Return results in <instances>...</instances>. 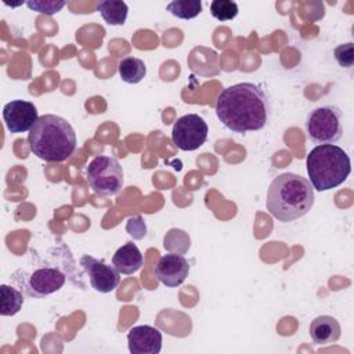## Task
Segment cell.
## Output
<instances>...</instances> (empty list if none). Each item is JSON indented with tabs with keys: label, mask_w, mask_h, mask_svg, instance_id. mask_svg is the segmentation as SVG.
Segmentation results:
<instances>
[{
	"label": "cell",
	"mask_w": 354,
	"mask_h": 354,
	"mask_svg": "<svg viewBox=\"0 0 354 354\" xmlns=\"http://www.w3.org/2000/svg\"><path fill=\"white\" fill-rule=\"evenodd\" d=\"M210 14L218 21H231L238 15V4L231 0H213Z\"/></svg>",
	"instance_id": "obj_19"
},
{
	"label": "cell",
	"mask_w": 354,
	"mask_h": 354,
	"mask_svg": "<svg viewBox=\"0 0 354 354\" xmlns=\"http://www.w3.org/2000/svg\"><path fill=\"white\" fill-rule=\"evenodd\" d=\"M209 127L203 118L196 113H187L177 119L171 130V141L181 151H195L207 138Z\"/></svg>",
	"instance_id": "obj_7"
},
{
	"label": "cell",
	"mask_w": 354,
	"mask_h": 354,
	"mask_svg": "<svg viewBox=\"0 0 354 354\" xmlns=\"http://www.w3.org/2000/svg\"><path fill=\"white\" fill-rule=\"evenodd\" d=\"M314 205V188L310 181L296 173L277 176L267 191V210L282 223L303 217Z\"/></svg>",
	"instance_id": "obj_2"
},
{
	"label": "cell",
	"mask_w": 354,
	"mask_h": 354,
	"mask_svg": "<svg viewBox=\"0 0 354 354\" xmlns=\"http://www.w3.org/2000/svg\"><path fill=\"white\" fill-rule=\"evenodd\" d=\"M97 10L100 11L104 21L109 25H113V26L123 25L126 22L127 12H129L127 4L124 1H120V0L100 1L97 4Z\"/></svg>",
	"instance_id": "obj_15"
},
{
	"label": "cell",
	"mask_w": 354,
	"mask_h": 354,
	"mask_svg": "<svg viewBox=\"0 0 354 354\" xmlns=\"http://www.w3.org/2000/svg\"><path fill=\"white\" fill-rule=\"evenodd\" d=\"M118 69L122 80L130 84L141 82L147 73V66L144 61L136 57H126L120 59Z\"/></svg>",
	"instance_id": "obj_16"
},
{
	"label": "cell",
	"mask_w": 354,
	"mask_h": 354,
	"mask_svg": "<svg viewBox=\"0 0 354 354\" xmlns=\"http://www.w3.org/2000/svg\"><path fill=\"white\" fill-rule=\"evenodd\" d=\"M30 10L33 11H37L40 14H46V15H53V14H57L58 11H61V8L66 4V1H54V0H50V1H39V0H33V1H26L25 3Z\"/></svg>",
	"instance_id": "obj_20"
},
{
	"label": "cell",
	"mask_w": 354,
	"mask_h": 354,
	"mask_svg": "<svg viewBox=\"0 0 354 354\" xmlns=\"http://www.w3.org/2000/svg\"><path fill=\"white\" fill-rule=\"evenodd\" d=\"M66 281L65 272H62L58 267H37L26 277H22L18 281L25 293L30 297H46L57 290H59Z\"/></svg>",
	"instance_id": "obj_8"
},
{
	"label": "cell",
	"mask_w": 354,
	"mask_h": 354,
	"mask_svg": "<svg viewBox=\"0 0 354 354\" xmlns=\"http://www.w3.org/2000/svg\"><path fill=\"white\" fill-rule=\"evenodd\" d=\"M0 314L3 317L15 315L24 304V295L17 288L6 283L0 286Z\"/></svg>",
	"instance_id": "obj_17"
},
{
	"label": "cell",
	"mask_w": 354,
	"mask_h": 354,
	"mask_svg": "<svg viewBox=\"0 0 354 354\" xmlns=\"http://www.w3.org/2000/svg\"><path fill=\"white\" fill-rule=\"evenodd\" d=\"M28 144L37 158L46 162H64L76 149V133L64 118L47 113L39 116L29 130Z\"/></svg>",
	"instance_id": "obj_3"
},
{
	"label": "cell",
	"mask_w": 354,
	"mask_h": 354,
	"mask_svg": "<svg viewBox=\"0 0 354 354\" xmlns=\"http://www.w3.org/2000/svg\"><path fill=\"white\" fill-rule=\"evenodd\" d=\"M216 115L235 133L261 130L268 122L270 101L260 86L250 82L236 83L218 94Z\"/></svg>",
	"instance_id": "obj_1"
},
{
	"label": "cell",
	"mask_w": 354,
	"mask_h": 354,
	"mask_svg": "<svg viewBox=\"0 0 354 354\" xmlns=\"http://www.w3.org/2000/svg\"><path fill=\"white\" fill-rule=\"evenodd\" d=\"M342 335L340 324L330 315H319L310 324V336L315 344L335 343Z\"/></svg>",
	"instance_id": "obj_13"
},
{
	"label": "cell",
	"mask_w": 354,
	"mask_h": 354,
	"mask_svg": "<svg viewBox=\"0 0 354 354\" xmlns=\"http://www.w3.org/2000/svg\"><path fill=\"white\" fill-rule=\"evenodd\" d=\"M307 136L317 145L335 144L343 134L342 112L335 105H322L313 109L306 122Z\"/></svg>",
	"instance_id": "obj_6"
},
{
	"label": "cell",
	"mask_w": 354,
	"mask_h": 354,
	"mask_svg": "<svg viewBox=\"0 0 354 354\" xmlns=\"http://www.w3.org/2000/svg\"><path fill=\"white\" fill-rule=\"evenodd\" d=\"M144 264L142 254L136 243L129 242L120 246L113 257H112V266L120 272V274H133L138 271Z\"/></svg>",
	"instance_id": "obj_14"
},
{
	"label": "cell",
	"mask_w": 354,
	"mask_h": 354,
	"mask_svg": "<svg viewBox=\"0 0 354 354\" xmlns=\"http://www.w3.org/2000/svg\"><path fill=\"white\" fill-rule=\"evenodd\" d=\"M167 11H170L174 17L180 19H191L201 14L202 3L201 1H188V0H177L167 4Z\"/></svg>",
	"instance_id": "obj_18"
},
{
	"label": "cell",
	"mask_w": 354,
	"mask_h": 354,
	"mask_svg": "<svg viewBox=\"0 0 354 354\" xmlns=\"http://www.w3.org/2000/svg\"><path fill=\"white\" fill-rule=\"evenodd\" d=\"M162 332L151 325H138L129 330V351L133 354H158L162 350Z\"/></svg>",
	"instance_id": "obj_12"
},
{
	"label": "cell",
	"mask_w": 354,
	"mask_h": 354,
	"mask_svg": "<svg viewBox=\"0 0 354 354\" xmlns=\"http://www.w3.org/2000/svg\"><path fill=\"white\" fill-rule=\"evenodd\" d=\"M335 59L337 64L343 68H351L354 62V44L353 43H346L340 44L335 48L333 51Z\"/></svg>",
	"instance_id": "obj_21"
},
{
	"label": "cell",
	"mask_w": 354,
	"mask_h": 354,
	"mask_svg": "<svg viewBox=\"0 0 354 354\" xmlns=\"http://www.w3.org/2000/svg\"><path fill=\"white\" fill-rule=\"evenodd\" d=\"M189 274V263L180 253H167L159 257L155 266L156 278L169 288L181 285Z\"/></svg>",
	"instance_id": "obj_11"
},
{
	"label": "cell",
	"mask_w": 354,
	"mask_h": 354,
	"mask_svg": "<svg viewBox=\"0 0 354 354\" xmlns=\"http://www.w3.org/2000/svg\"><path fill=\"white\" fill-rule=\"evenodd\" d=\"M80 266L87 272L93 289L100 293H109L115 290L120 282V272L113 266H108L88 254L82 256Z\"/></svg>",
	"instance_id": "obj_9"
},
{
	"label": "cell",
	"mask_w": 354,
	"mask_h": 354,
	"mask_svg": "<svg viewBox=\"0 0 354 354\" xmlns=\"http://www.w3.org/2000/svg\"><path fill=\"white\" fill-rule=\"evenodd\" d=\"M306 166L310 184L319 192L339 187L351 171V162L347 152L335 144L314 147L307 155Z\"/></svg>",
	"instance_id": "obj_4"
},
{
	"label": "cell",
	"mask_w": 354,
	"mask_h": 354,
	"mask_svg": "<svg viewBox=\"0 0 354 354\" xmlns=\"http://www.w3.org/2000/svg\"><path fill=\"white\" fill-rule=\"evenodd\" d=\"M90 188L101 196H113L123 187V169L116 158L95 156L86 169Z\"/></svg>",
	"instance_id": "obj_5"
},
{
	"label": "cell",
	"mask_w": 354,
	"mask_h": 354,
	"mask_svg": "<svg viewBox=\"0 0 354 354\" xmlns=\"http://www.w3.org/2000/svg\"><path fill=\"white\" fill-rule=\"evenodd\" d=\"M127 225H133V228H131V227L127 228V231H129L130 235H133V236H136V238H138V234H137V232H140L141 238L145 235V224H144V221L141 220V217L130 218V220L127 221Z\"/></svg>",
	"instance_id": "obj_22"
},
{
	"label": "cell",
	"mask_w": 354,
	"mask_h": 354,
	"mask_svg": "<svg viewBox=\"0 0 354 354\" xmlns=\"http://www.w3.org/2000/svg\"><path fill=\"white\" fill-rule=\"evenodd\" d=\"M3 119L11 133H25L37 122V108L29 101L14 100L3 106Z\"/></svg>",
	"instance_id": "obj_10"
}]
</instances>
